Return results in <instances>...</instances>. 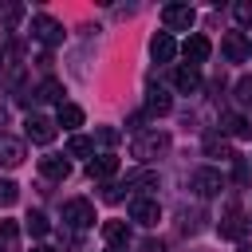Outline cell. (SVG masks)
Returning a JSON list of instances; mask_svg holds the SVG:
<instances>
[{"label":"cell","instance_id":"obj_17","mask_svg":"<svg viewBox=\"0 0 252 252\" xmlns=\"http://www.w3.org/2000/svg\"><path fill=\"white\" fill-rule=\"evenodd\" d=\"M55 126H63V130L83 126V110H79L75 102H63V106H59V114H55Z\"/></svg>","mask_w":252,"mask_h":252},{"label":"cell","instance_id":"obj_4","mask_svg":"<svg viewBox=\"0 0 252 252\" xmlns=\"http://www.w3.org/2000/svg\"><path fill=\"white\" fill-rule=\"evenodd\" d=\"M130 220H138V224H146V228H154L158 220H161V205H158V197H130Z\"/></svg>","mask_w":252,"mask_h":252},{"label":"cell","instance_id":"obj_24","mask_svg":"<svg viewBox=\"0 0 252 252\" xmlns=\"http://www.w3.org/2000/svg\"><path fill=\"white\" fill-rule=\"evenodd\" d=\"M16 240H20L16 220H0V252H16Z\"/></svg>","mask_w":252,"mask_h":252},{"label":"cell","instance_id":"obj_26","mask_svg":"<svg viewBox=\"0 0 252 252\" xmlns=\"http://www.w3.org/2000/svg\"><path fill=\"white\" fill-rule=\"evenodd\" d=\"M20 201V185L16 181H0V209H12Z\"/></svg>","mask_w":252,"mask_h":252},{"label":"cell","instance_id":"obj_28","mask_svg":"<svg viewBox=\"0 0 252 252\" xmlns=\"http://www.w3.org/2000/svg\"><path fill=\"white\" fill-rule=\"evenodd\" d=\"M236 102L240 106H252V79H240L236 83Z\"/></svg>","mask_w":252,"mask_h":252},{"label":"cell","instance_id":"obj_20","mask_svg":"<svg viewBox=\"0 0 252 252\" xmlns=\"http://www.w3.org/2000/svg\"><path fill=\"white\" fill-rule=\"evenodd\" d=\"M35 98H43V102H59V106H63V83H59V79H43V87L35 91Z\"/></svg>","mask_w":252,"mask_h":252},{"label":"cell","instance_id":"obj_1","mask_svg":"<svg viewBox=\"0 0 252 252\" xmlns=\"http://www.w3.org/2000/svg\"><path fill=\"white\" fill-rule=\"evenodd\" d=\"M165 150H169V134H165V130L138 134V138H134V146H130V154H134L138 161H158Z\"/></svg>","mask_w":252,"mask_h":252},{"label":"cell","instance_id":"obj_3","mask_svg":"<svg viewBox=\"0 0 252 252\" xmlns=\"http://www.w3.org/2000/svg\"><path fill=\"white\" fill-rule=\"evenodd\" d=\"M161 24H165V32H189L197 24V12L189 4H165L161 8Z\"/></svg>","mask_w":252,"mask_h":252},{"label":"cell","instance_id":"obj_19","mask_svg":"<svg viewBox=\"0 0 252 252\" xmlns=\"http://www.w3.org/2000/svg\"><path fill=\"white\" fill-rule=\"evenodd\" d=\"M20 20H24V4H16V0L0 4V28H4V32H12Z\"/></svg>","mask_w":252,"mask_h":252},{"label":"cell","instance_id":"obj_31","mask_svg":"<svg viewBox=\"0 0 252 252\" xmlns=\"http://www.w3.org/2000/svg\"><path fill=\"white\" fill-rule=\"evenodd\" d=\"M0 67H4V47H0Z\"/></svg>","mask_w":252,"mask_h":252},{"label":"cell","instance_id":"obj_32","mask_svg":"<svg viewBox=\"0 0 252 252\" xmlns=\"http://www.w3.org/2000/svg\"><path fill=\"white\" fill-rule=\"evenodd\" d=\"M110 252H126V248H110Z\"/></svg>","mask_w":252,"mask_h":252},{"label":"cell","instance_id":"obj_15","mask_svg":"<svg viewBox=\"0 0 252 252\" xmlns=\"http://www.w3.org/2000/svg\"><path fill=\"white\" fill-rule=\"evenodd\" d=\"M150 51H154V59H158V63H169V59L177 55V43H173V35H169V32H158V35H154V43H150Z\"/></svg>","mask_w":252,"mask_h":252},{"label":"cell","instance_id":"obj_21","mask_svg":"<svg viewBox=\"0 0 252 252\" xmlns=\"http://www.w3.org/2000/svg\"><path fill=\"white\" fill-rule=\"evenodd\" d=\"M169 106H173V98L158 87V91H150V98H146V110L150 114H169Z\"/></svg>","mask_w":252,"mask_h":252},{"label":"cell","instance_id":"obj_25","mask_svg":"<svg viewBox=\"0 0 252 252\" xmlns=\"http://www.w3.org/2000/svg\"><path fill=\"white\" fill-rule=\"evenodd\" d=\"M28 232H32V236H47V232H51V220H47L43 213H28Z\"/></svg>","mask_w":252,"mask_h":252},{"label":"cell","instance_id":"obj_18","mask_svg":"<svg viewBox=\"0 0 252 252\" xmlns=\"http://www.w3.org/2000/svg\"><path fill=\"white\" fill-rule=\"evenodd\" d=\"M224 134L232 138H252V122L244 114H224Z\"/></svg>","mask_w":252,"mask_h":252},{"label":"cell","instance_id":"obj_11","mask_svg":"<svg viewBox=\"0 0 252 252\" xmlns=\"http://www.w3.org/2000/svg\"><path fill=\"white\" fill-rule=\"evenodd\" d=\"M39 173L51 177V181H67L71 177V161L63 154H47V158H39Z\"/></svg>","mask_w":252,"mask_h":252},{"label":"cell","instance_id":"obj_30","mask_svg":"<svg viewBox=\"0 0 252 252\" xmlns=\"http://www.w3.org/2000/svg\"><path fill=\"white\" fill-rule=\"evenodd\" d=\"M32 252H55V248H32Z\"/></svg>","mask_w":252,"mask_h":252},{"label":"cell","instance_id":"obj_22","mask_svg":"<svg viewBox=\"0 0 252 252\" xmlns=\"http://www.w3.org/2000/svg\"><path fill=\"white\" fill-rule=\"evenodd\" d=\"M67 154H71V158H91V154H94V138L71 134V142H67Z\"/></svg>","mask_w":252,"mask_h":252},{"label":"cell","instance_id":"obj_16","mask_svg":"<svg viewBox=\"0 0 252 252\" xmlns=\"http://www.w3.org/2000/svg\"><path fill=\"white\" fill-rule=\"evenodd\" d=\"M173 87H177L181 94H193V91L201 87V75H197L193 67H177V71H173Z\"/></svg>","mask_w":252,"mask_h":252},{"label":"cell","instance_id":"obj_10","mask_svg":"<svg viewBox=\"0 0 252 252\" xmlns=\"http://www.w3.org/2000/svg\"><path fill=\"white\" fill-rule=\"evenodd\" d=\"M118 173V158L114 154H94L91 161H87V177L91 181H106V177H114Z\"/></svg>","mask_w":252,"mask_h":252},{"label":"cell","instance_id":"obj_14","mask_svg":"<svg viewBox=\"0 0 252 252\" xmlns=\"http://www.w3.org/2000/svg\"><path fill=\"white\" fill-rule=\"evenodd\" d=\"M102 240L110 248H126L130 244V224L126 220H102Z\"/></svg>","mask_w":252,"mask_h":252},{"label":"cell","instance_id":"obj_6","mask_svg":"<svg viewBox=\"0 0 252 252\" xmlns=\"http://www.w3.org/2000/svg\"><path fill=\"white\" fill-rule=\"evenodd\" d=\"M32 35H35L39 43L55 47V43H63V24L51 20V16H35V20H32Z\"/></svg>","mask_w":252,"mask_h":252},{"label":"cell","instance_id":"obj_12","mask_svg":"<svg viewBox=\"0 0 252 252\" xmlns=\"http://www.w3.org/2000/svg\"><path fill=\"white\" fill-rule=\"evenodd\" d=\"M24 161V142L12 138V134H0V165L4 169H16Z\"/></svg>","mask_w":252,"mask_h":252},{"label":"cell","instance_id":"obj_23","mask_svg":"<svg viewBox=\"0 0 252 252\" xmlns=\"http://www.w3.org/2000/svg\"><path fill=\"white\" fill-rule=\"evenodd\" d=\"M205 154H209V158H232L224 134H205Z\"/></svg>","mask_w":252,"mask_h":252},{"label":"cell","instance_id":"obj_33","mask_svg":"<svg viewBox=\"0 0 252 252\" xmlns=\"http://www.w3.org/2000/svg\"><path fill=\"white\" fill-rule=\"evenodd\" d=\"M248 47H252V39H248Z\"/></svg>","mask_w":252,"mask_h":252},{"label":"cell","instance_id":"obj_7","mask_svg":"<svg viewBox=\"0 0 252 252\" xmlns=\"http://www.w3.org/2000/svg\"><path fill=\"white\" fill-rule=\"evenodd\" d=\"M220 51H224V59H228V63H244V59L252 55V47H248V35H244V32H224Z\"/></svg>","mask_w":252,"mask_h":252},{"label":"cell","instance_id":"obj_5","mask_svg":"<svg viewBox=\"0 0 252 252\" xmlns=\"http://www.w3.org/2000/svg\"><path fill=\"white\" fill-rule=\"evenodd\" d=\"M193 189H197V197H217V193L224 189V177H220V169H213V165H201V169L193 173Z\"/></svg>","mask_w":252,"mask_h":252},{"label":"cell","instance_id":"obj_27","mask_svg":"<svg viewBox=\"0 0 252 252\" xmlns=\"http://www.w3.org/2000/svg\"><path fill=\"white\" fill-rule=\"evenodd\" d=\"M118 138H122V134H118L114 126H102V130H94V142H102V146H118Z\"/></svg>","mask_w":252,"mask_h":252},{"label":"cell","instance_id":"obj_8","mask_svg":"<svg viewBox=\"0 0 252 252\" xmlns=\"http://www.w3.org/2000/svg\"><path fill=\"white\" fill-rule=\"evenodd\" d=\"M209 51H213V43H209V39H205L201 32H193V35H189V39L181 43V55L189 59V67H193V71H197V67H201L205 59H209Z\"/></svg>","mask_w":252,"mask_h":252},{"label":"cell","instance_id":"obj_2","mask_svg":"<svg viewBox=\"0 0 252 252\" xmlns=\"http://www.w3.org/2000/svg\"><path fill=\"white\" fill-rule=\"evenodd\" d=\"M63 224L75 232V228H91L94 224V205L91 201H83V197H71L67 205H63Z\"/></svg>","mask_w":252,"mask_h":252},{"label":"cell","instance_id":"obj_29","mask_svg":"<svg viewBox=\"0 0 252 252\" xmlns=\"http://www.w3.org/2000/svg\"><path fill=\"white\" fill-rule=\"evenodd\" d=\"M232 16H236L240 24H252V0H240V4L232 8Z\"/></svg>","mask_w":252,"mask_h":252},{"label":"cell","instance_id":"obj_13","mask_svg":"<svg viewBox=\"0 0 252 252\" xmlns=\"http://www.w3.org/2000/svg\"><path fill=\"white\" fill-rule=\"evenodd\" d=\"M217 228H220V236H224V240H244V232H248V217L232 209V213H224V220H220Z\"/></svg>","mask_w":252,"mask_h":252},{"label":"cell","instance_id":"obj_9","mask_svg":"<svg viewBox=\"0 0 252 252\" xmlns=\"http://www.w3.org/2000/svg\"><path fill=\"white\" fill-rule=\"evenodd\" d=\"M24 130H28V138H32L35 146H51V138H55V122L43 118V114H32V118L24 122Z\"/></svg>","mask_w":252,"mask_h":252}]
</instances>
